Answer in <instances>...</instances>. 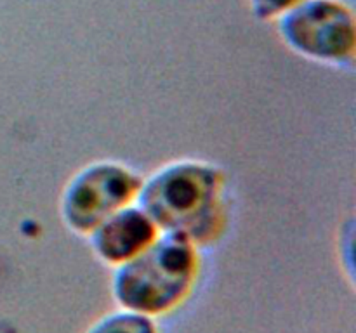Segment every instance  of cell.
Segmentation results:
<instances>
[{"instance_id": "7a4b0ae2", "label": "cell", "mask_w": 356, "mask_h": 333, "mask_svg": "<svg viewBox=\"0 0 356 333\" xmlns=\"http://www.w3.org/2000/svg\"><path fill=\"white\" fill-rule=\"evenodd\" d=\"M218 170L200 163H177L160 170L139 191L143 210L156 225L188 241H204L219 221Z\"/></svg>"}, {"instance_id": "52a82bcc", "label": "cell", "mask_w": 356, "mask_h": 333, "mask_svg": "<svg viewBox=\"0 0 356 333\" xmlns=\"http://www.w3.org/2000/svg\"><path fill=\"white\" fill-rule=\"evenodd\" d=\"M257 6V12L261 14H273L282 9H287L292 3L302 2V0H254Z\"/></svg>"}, {"instance_id": "3957f363", "label": "cell", "mask_w": 356, "mask_h": 333, "mask_svg": "<svg viewBox=\"0 0 356 333\" xmlns=\"http://www.w3.org/2000/svg\"><path fill=\"white\" fill-rule=\"evenodd\" d=\"M139 193V179L118 165H94L72 180L63 210L76 231H94Z\"/></svg>"}, {"instance_id": "8992f818", "label": "cell", "mask_w": 356, "mask_h": 333, "mask_svg": "<svg viewBox=\"0 0 356 333\" xmlns=\"http://www.w3.org/2000/svg\"><path fill=\"white\" fill-rule=\"evenodd\" d=\"M87 333H159V330L152 316L124 309L101 318Z\"/></svg>"}, {"instance_id": "6da1fadb", "label": "cell", "mask_w": 356, "mask_h": 333, "mask_svg": "<svg viewBox=\"0 0 356 333\" xmlns=\"http://www.w3.org/2000/svg\"><path fill=\"white\" fill-rule=\"evenodd\" d=\"M197 264L193 243L165 232L118 266L113 276V295L129 311L146 316L162 314L179 305L190 293Z\"/></svg>"}, {"instance_id": "5b68a950", "label": "cell", "mask_w": 356, "mask_h": 333, "mask_svg": "<svg viewBox=\"0 0 356 333\" xmlns=\"http://www.w3.org/2000/svg\"><path fill=\"white\" fill-rule=\"evenodd\" d=\"M155 238L156 224L141 207L120 208L92 231L97 255L117 266L143 252Z\"/></svg>"}, {"instance_id": "277c9868", "label": "cell", "mask_w": 356, "mask_h": 333, "mask_svg": "<svg viewBox=\"0 0 356 333\" xmlns=\"http://www.w3.org/2000/svg\"><path fill=\"white\" fill-rule=\"evenodd\" d=\"M285 17L289 44L320 59H343L353 51V23L337 3L312 2Z\"/></svg>"}]
</instances>
